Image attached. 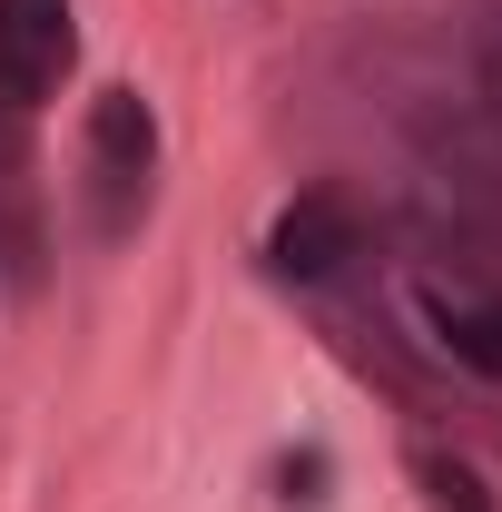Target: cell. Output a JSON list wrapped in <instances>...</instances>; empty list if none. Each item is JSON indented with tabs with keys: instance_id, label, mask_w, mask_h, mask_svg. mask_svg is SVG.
Instances as JSON below:
<instances>
[{
	"instance_id": "4",
	"label": "cell",
	"mask_w": 502,
	"mask_h": 512,
	"mask_svg": "<svg viewBox=\"0 0 502 512\" xmlns=\"http://www.w3.org/2000/svg\"><path fill=\"white\" fill-rule=\"evenodd\" d=\"M424 316L443 325V345L473 375H502V306H483V296H424Z\"/></svg>"
},
{
	"instance_id": "5",
	"label": "cell",
	"mask_w": 502,
	"mask_h": 512,
	"mask_svg": "<svg viewBox=\"0 0 502 512\" xmlns=\"http://www.w3.org/2000/svg\"><path fill=\"white\" fill-rule=\"evenodd\" d=\"M414 483H424L434 512H493V503H483V473H473L463 453H414Z\"/></svg>"
},
{
	"instance_id": "1",
	"label": "cell",
	"mask_w": 502,
	"mask_h": 512,
	"mask_svg": "<svg viewBox=\"0 0 502 512\" xmlns=\"http://www.w3.org/2000/svg\"><path fill=\"white\" fill-rule=\"evenodd\" d=\"M158 178V109L138 89H99L89 99V197H99V237H128Z\"/></svg>"
},
{
	"instance_id": "2",
	"label": "cell",
	"mask_w": 502,
	"mask_h": 512,
	"mask_svg": "<svg viewBox=\"0 0 502 512\" xmlns=\"http://www.w3.org/2000/svg\"><path fill=\"white\" fill-rule=\"evenodd\" d=\"M79 60L69 0H0V109H40Z\"/></svg>"
},
{
	"instance_id": "3",
	"label": "cell",
	"mask_w": 502,
	"mask_h": 512,
	"mask_svg": "<svg viewBox=\"0 0 502 512\" xmlns=\"http://www.w3.org/2000/svg\"><path fill=\"white\" fill-rule=\"evenodd\" d=\"M345 256H355V217H345L335 197H296V207L266 227V266H276V276H296V286L335 276Z\"/></svg>"
}]
</instances>
